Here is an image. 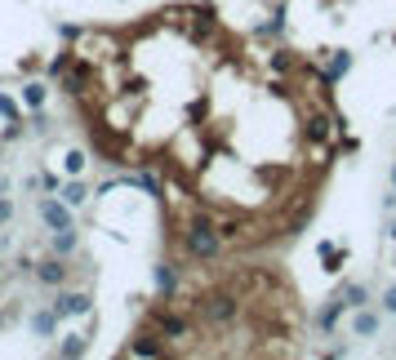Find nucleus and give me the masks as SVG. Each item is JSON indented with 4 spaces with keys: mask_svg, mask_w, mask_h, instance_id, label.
Here are the masks:
<instances>
[{
    "mask_svg": "<svg viewBox=\"0 0 396 360\" xmlns=\"http://www.w3.org/2000/svg\"><path fill=\"white\" fill-rule=\"evenodd\" d=\"M219 240H223V232H214L209 218H192V227H187V254L192 258L209 263V258L219 254Z\"/></svg>",
    "mask_w": 396,
    "mask_h": 360,
    "instance_id": "nucleus-1",
    "label": "nucleus"
},
{
    "mask_svg": "<svg viewBox=\"0 0 396 360\" xmlns=\"http://www.w3.org/2000/svg\"><path fill=\"white\" fill-rule=\"evenodd\" d=\"M196 312H201V320H205V325H227V320H236L241 303H236V293L219 289V293H205V298L196 303Z\"/></svg>",
    "mask_w": 396,
    "mask_h": 360,
    "instance_id": "nucleus-2",
    "label": "nucleus"
},
{
    "mask_svg": "<svg viewBox=\"0 0 396 360\" xmlns=\"http://www.w3.org/2000/svg\"><path fill=\"white\" fill-rule=\"evenodd\" d=\"M67 201H40V218L49 223V227H54V232H67V227H72V214H67Z\"/></svg>",
    "mask_w": 396,
    "mask_h": 360,
    "instance_id": "nucleus-3",
    "label": "nucleus"
},
{
    "mask_svg": "<svg viewBox=\"0 0 396 360\" xmlns=\"http://www.w3.org/2000/svg\"><path fill=\"white\" fill-rule=\"evenodd\" d=\"M89 293H62V298L54 303V312L58 316H89Z\"/></svg>",
    "mask_w": 396,
    "mask_h": 360,
    "instance_id": "nucleus-4",
    "label": "nucleus"
},
{
    "mask_svg": "<svg viewBox=\"0 0 396 360\" xmlns=\"http://www.w3.org/2000/svg\"><path fill=\"white\" fill-rule=\"evenodd\" d=\"M352 334L374 338V334H378V316H374V312H356V316H352Z\"/></svg>",
    "mask_w": 396,
    "mask_h": 360,
    "instance_id": "nucleus-5",
    "label": "nucleus"
},
{
    "mask_svg": "<svg viewBox=\"0 0 396 360\" xmlns=\"http://www.w3.org/2000/svg\"><path fill=\"white\" fill-rule=\"evenodd\" d=\"M36 276H40L45 285H62V276H67V267H62L58 258H49V263H40V267H36Z\"/></svg>",
    "mask_w": 396,
    "mask_h": 360,
    "instance_id": "nucleus-6",
    "label": "nucleus"
},
{
    "mask_svg": "<svg viewBox=\"0 0 396 360\" xmlns=\"http://www.w3.org/2000/svg\"><path fill=\"white\" fill-rule=\"evenodd\" d=\"M343 307H348V303H343V298H334V303H325V307H321V316H317V325H321V330H334V320H339V312H343Z\"/></svg>",
    "mask_w": 396,
    "mask_h": 360,
    "instance_id": "nucleus-7",
    "label": "nucleus"
},
{
    "mask_svg": "<svg viewBox=\"0 0 396 360\" xmlns=\"http://www.w3.org/2000/svg\"><path fill=\"white\" fill-rule=\"evenodd\" d=\"M160 334L165 338H183L187 334V320L183 316H160Z\"/></svg>",
    "mask_w": 396,
    "mask_h": 360,
    "instance_id": "nucleus-8",
    "label": "nucleus"
},
{
    "mask_svg": "<svg viewBox=\"0 0 396 360\" xmlns=\"http://www.w3.org/2000/svg\"><path fill=\"white\" fill-rule=\"evenodd\" d=\"M348 67H352V54H343V49H339V54L329 58V67H325V80H339Z\"/></svg>",
    "mask_w": 396,
    "mask_h": 360,
    "instance_id": "nucleus-9",
    "label": "nucleus"
},
{
    "mask_svg": "<svg viewBox=\"0 0 396 360\" xmlns=\"http://www.w3.org/2000/svg\"><path fill=\"white\" fill-rule=\"evenodd\" d=\"M54 325H58V312H36V316H31V330H36V334H54Z\"/></svg>",
    "mask_w": 396,
    "mask_h": 360,
    "instance_id": "nucleus-10",
    "label": "nucleus"
},
{
    "mask_svg": "<svg viewBox=\"0 0 396 360\" xmlns=\"http://www.w3.org/2000/svg\"><path fill=\"white\" fill-rule=\"evenodd\" d=\"M58 356H85V338H76V334H67L58 342Z\"/></svg>",
    "mask_w": 396,
    "mask_h": 360,
    "instance_id": "nucleus-11",
    "label": "nucleus"
},
{
    "mask_svg": "<svg viewBox=\"0 0 396 360\" xmlns=\"http://www.w3.org/2000/svg\"><path fill=\"white\" fill-rule=\"evenodd\" d=\"M76 249V227H67V232L54 236V254H72Z\"/></svg>",
    "mask_w": 396,
    "mask_h": 360,
    "instance_id": "nucleus-12",
    "label": "nucleus"
},
{
    "mask_svg": "<svg viewBox=\"0 0 396 360\" xmlns=\"http://www.w3.org/2000/svg\"><path fill=\"white\" fill-rule=\"evenodd\" d=\"M156 285H160V293H174V285H178L174 267H156Z\"/></svg>",
    "mask_w": 396,
    "mask_h": 360,
    "instance_id": "nucleus-13",
    "label": "nucleus"
},
{
    "mask_svg": "<svg viewBox=\"0 0 396 360\" xmlns=\"http://www.w3.org/2000/svg\"><path fill=\"white\" fill-rule=\"evenodd\" d=\"M129 356H160V342H152V338H138L134 347H129Z\"/></svg>",
    "mask_w": 396,
    "mask_h": 360,
    "instance_id": "nucleus-14",
    "label": "nucleus"
},
{
    "mask_svg": "<svg viewBox=\"0 0 396 360\" xmlns=\"http://www.w3.org/2000/svg\"><path fill=\"white\" fill-rule=\"evenodd\" d=\"M23 103H27V107H40V103H45V85H27V89H23Z\"/></svg>",
    "mask_w": 396,
    "mask_h": 360,
    "instance_id": "nucleus-15",
    "label": "nucleus"
},
{
    "mask_svg": "<svg viewBox=\"0 0 396 360\" xmlns=\"http://www.w3.org/2000/svg\"><path fill=\"white\" fill-rule=\"evenodd\" d=\"M343 303H348V307H361V303H365V285H352V289H343Z\"/></svg>",
    "mask_w": 396,
    "mask_h": 360,
    "instance_id": "nucleus-16",
    "label": "nucleus"
},
{
    "mask_svg": "<svg viewBox=\"0 0 396 360\" xmlns=\"http://www.w3.org/2000/svg\"><path fill=\"white\" fill-rule=\"evenodd\" d=\"M62 201H67V205H80V201H85V187H80V183H67V187H62Z\"/></svg>",
    "mask_w": 396,
    "mask_h": 360,
    "instance_id": "nucleus-17",
    "label": "nucleus"
},
{
    "mask_svg": "<svg viewBox=\"0 0 396 360\" xmlns=\"http://www.w3.org/2000/svg\"><path fill=\"white\" fill-rule=\"evenodd\" d=\"M280 31H285V13H276V18L263 27V36H280Z\"/></svg>",
    "mask_w": 396,
    "mask_h": 360,
    "instance_id": "nucleus-18",
    "label": "nucleus"
},
{
    "mask_svg": "<svg viewBox=\"0 0 396 360\" xmlns=\"http://www.w3.org/2000/svg\"><path fill=\"white\" fill-rule=\"evenodd\" d=\"M0 111H5V116H9V120H18V107H13V103H9V98H5V94H0Z\"/></svg>",
    "mask_w": 396,
    "mask_h": 360,
    "instance_id": "nucleus-19",
    "label": "nucleus"
},
{
    "mask_svg": "<svg viewBox=\"0 0 396 360\" xmlns=\"http://www.w3.org/2000/svg\"><path fill=\"white\" fill-rule=\"evenodd\" d=\"M80 165H85V152H72V156H67V169H72V174H76V169H80Z\"/></svg>",
    "mask_w": 396,
    "mask_h": 360,
    "instance_id": "nucleus-20",
    "label": "nucleus"
},
{
    "mask_svg": "<svg viewBox=\"0 0 396 360\" xmlns=\"http://www.w3.org/2000/svg\"><path fill=\"white\" fill-rule=\"evenodd\" d=\"M383 307H387V312H392V316H396V285H392V289H387V298H383Z\"/></svg>",
    "mask_w": 396,
    "mask_h": 360,
    "instance_id": "nucleus-21",
    "label": "nucleus"
},
{
    "mask_svg": "<svg viewBox=\"0 0 396 360\" xmlns=\"http://www.w3.org/2000/svg\"><path fill=\"white\" fill-rule=\"evenodd\" d=\"M9 218H13V205H9V201H0V223H9Z\"/></svg>",
    "mask_w": 396,
    "mask_h": 360,
    "instance_id": "nucleus-22",
    "label": "nucleus"
},
{
    "mask_svg": "<svg viewBox=\"0 0 396 360\" xmlns=\"http://www.w3.org/2000/svg\"><path fill=\"white\" fill-rule=\"evenodd\" d=\"M392 187H396V165H392Z\"/></svg>",
    "mask_w": 396,
    "mask_h": 360,
    "instance_id": "nucleus-23",
    "label": "nucleus"
},
{
    "mask_svg": "<svg viewBox=\"0 0 396 360\" xmlns=\"http://www.w3.org/2000/svg\"><path fill=\"white\" fill-rule=\"evenodd\" d=\"M392 240H396V223H392Z\"/></svg>",
    "mask_w": 396,
    "mask_h": 360,
    "instance_id": "nucleus-24",
    "label": "nucleus"
}]
</instances>
